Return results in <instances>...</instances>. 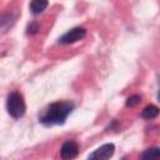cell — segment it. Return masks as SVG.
Listing matches in <instances>:
<instances>
[{"label": "cell", "instance_id": "cell-5", "mask_svg": "<svg viewBox=\"0 0 160 160\" xmlns=\"http://www.w3.org/2000/svg\"><path fill=\"white\" fill-rule=\"evenodd\" d=\"M79 154V145L74 140H68L62 144L60 150V156L62 160H72Z\"/></svg>", "mask_w": 160, "mask_h": 160}, {"label": "cell", "instance_id": "cell-9", "mask_svg": "<svg viewBox=\"0 0 160 160\" xmlns=\"http://www.w3.org/2000/svg\"><path fill=\"white\" fill-rule=\"evenodd\" d=\"M140 101H141L140 95H131L126 99V106L128 108H135L140 104Z\"/></svg>", "mask_w": 160, "mask_h": 160}, {"label": "cell", "instance_id": "cell-6", "mask_svg": "<svg viewBox=\"0 0 160 160\" xmlns=\"http://www.w3.org/2000/svg\"><path fill=\"white\" fill-rule=\"evenodd\" d=\"M140 160H160V150L159 148H149L141 152Z\"/></svg>", "mask_w": 160, "mask_h": 160}, {"label": "cell", "instance_id": "cell-11", "mask_svg": "<svg viewBox=\"0 0 160 160\" xmlns=\"http://www.w3.org/2000/svg\"><path fill=\"white\" fill-rule=\"evenodd\" d=\"M122 160H125V159H122Z\"/></svg>", "mask_w": 160, "mask_h": 160}, {"label": "cell", "instance_id": "cell-4", "mask_svg": "<svg viewBox=\"0 0 160 160\" xmlns=\"http://www.w3.org/2000/svg\"><path fill=\"white\" fill-rule=\"evenodd\" d=\"M115 152V146L114 144L109 142V144H104L100 148H98L95 151H92L88 160H110V158H112Z\"/></svg>", "mask_w": 160, "mask_h": 160}, {"label": "cell", "instance_id": "cell-8", "mask_svg": "<svg viewBox=\"0 0 160 160\" xmlns=\"http://www.w3.org/2000/svg\"><path fill=\"white\" fill-rule=\"evenodd\" d=\"M48 1L46 0H32L31 2H30V10H31V12L32 14H40V12H42L45 9H46V6H48Z\"/></svg>", "mask_w": 160, "mask_h": 160}, {"label": "cell", "instance_id": "cell-3", "mask_svg": "<svg viewBox=\"0 0 160 160\" xmlns=\"http://www.w3.org/2000/svg\"><path fill=\"white\" fill-rule=\"evenodd\" d=\"M86 35V29L85 28H81V26H78V28H74L71 30H69L68 32H65L60 39H59V42L62 44V45H69V44H74L76 41H80L85 38Z\"/></svg>", "mask_w": 160, "mask_h": 160}, {"label": "cell", "instance_id": "cell-1", "mask_svg": "<svg viewBox=\"0 0 160 160\" xmlns=\"http://www.w3.org/2000/svg\"><path fill=\"white\" fill-rule=\"evenodd\" d=\"M72 110L74 104L71 101H55L48 106L45 112L40 116L39 121L45 126L62 125Z\"/></svg>", "mask_w": 160, "mask_h": 160}, {"label": "cell", "instance_id": "cell-2", "mask_svg": "<svg viewBox=\"0 0 160 160\" xmlns=\"http://www.w3.org/2000/svg\"><path fill=\"white\" fill-rule=\"evenodd\" d=\"M6 110H8V114L14 119H20L25 115L26 105L24 101V96L19 91H12L8 95Z\"/></svg>", "mask_w": 160, "mask_h": 160}, {"label": "cell", "instance_id": "cell-7", "mask_svg": "<svg viewBox=\"0 0 160 160\" xmlns=\"http://www.w3.org/2000/svg\"><path fill=\"white\" fill-rule=\"evenodd\" d=\"M159 115V108L150 104L148 105L142 111H141V118L145 119V120H151V119H155L156 116Z\"/></svg>", "mask_w": 160, "mask_h": 160}, {"label": "cell", "instance_id": "cell-10", "mask_svg": "<svg viewBox=\"0 0 160 160\" xmlns=\"http://www.w3.org/2000/svg\"><path fill=\"white\" fill-rule=\"evenodd\" d=\"M38 30H39V24H38L36 21H31V22L28 25V28H26V32H28L29 35L36 34Z\"/></svg>", "mask_w": 160, "mask_h": 160}]
</instances>
